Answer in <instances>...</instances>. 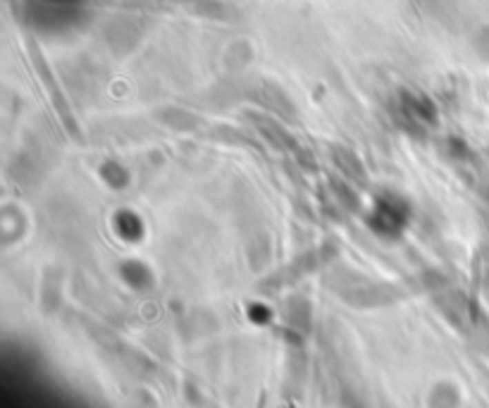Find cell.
<instances>
[{"instance_id":"6da1fadb","label":"cell","mask_w":489,"mask_h":408,"mask_svg":"<svg viewBox=\"0 0 489 408\" xmlns=\"http://www.w3.org/2000/svg\"><path fill=\"white\" fill-rule=\"evenodd\" d=\"M406 222V208L401 201L397 198H384L377 203L375 208V218H372V227L384 234H397L399 229L403 227Z\"/></svg>"},{"instance_id":"277c9868","label":"cell","mask_w":489,"mask_h":408,"mask_svg":"<svg viewBox=\"0 0 489 408\" xmlns=\"http://www.w3.org/2000/svg\"><path fill=\"white\" fill-rule=\"evenodd\" d=\"M256 122L260 125V129H263L265 136L272 139V143H277V146H282V148L294 146V141H291V139L287 136V132H282V129H279L277 125H272L270 120H263V117H258Z\"/></svg>"},{"instance_id":"7a4b0ae2","label":"cell","mask_w":489,"mask_h":408,"mask_svg":"<svg viewBox=\"0 0 489 408\" xmlns=\"http://www.w3.org/2000/svg\"><path fill=\"white\" fill-rule=\"evenodd\" d=\"M335 160H337V165H339V167L348 174V177H353L356 182H363V179H366V172H363L361 163H358L356 156H353L351 151H346V148H337Z\"/></svg>"},{"instance_id":"5b68a950","label":"cell","mask_w":489,"mask_h":408,"mask_svg":"<svg viewBox=\"0 0 489 408\" xmlns=\"http://www.w3.org/2000/svg\"><path fill=\"white\" fill-rule=\"evenodd\" d=\"M122 272H124V277H127L132 284H137V287H146V282L150 280L148 270H146L141 263H127Z\"/></svg>"},{"instance_id":"3957f363","label":"cell","mask_w":489,"mask_h":408,"mask_svg":"<svg viewBox=\"0 0 489 408\" xmlns=\"http://www.w3.org/2000/svg\"><path fill=\"white\" fill-rule=\"evenodd\" d=\"M115 225H117V232L124 236V239H139V236H141V222H139L137 215L119 213Z\"/></svg>"}]
</instances>
